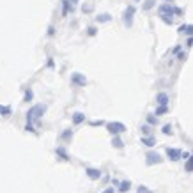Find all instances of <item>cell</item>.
Wrapping results in <instances>:
<instances>
[{"label":"cell","instance_id":"1","mask_svg":"<svg viewBox=\"0 0 193 193\" xmlns=\"http://www.w3.org/2000/svg\"><path fill=\"white\" fill-rule=\"evenodd\" d=\"M172 14H182V9L174 7L172 4H163V5H159V18L163 20L167 25H172V23H174V20L168 18V16H172Z\"/></svg>","mask_w":193,"mask_h":193},{"label":"cell","instance_id":"2","mask_svg":"<svg viewBox=\"0 0 193 193\" xmlns=\"http://www.w3.org/2000/svg\"><path fill=\"white\" fill-rule=\"evenodd\" d=\"M46 112V105H36L27 112V124H32L36 119H39Z\"/></svg>","mask_w":193,"mask_h":193},{"label":"cell","instance_id":"3","mask_svg":"<svg viewBox=\"0 0 193 193\" xmlns=\"http://www.w3.org/2000/svg\"><path fill=\"white\" fill-rule=\"evenodd\" d=\"M106 129L110 131L112 135H119V133H122V131H126V126L122 122H108Z\"/></svg>","mask_w":193,"mask_h":193},{"label":"cell","instance_id":"4","mask_svg":"<svg viewBox=\"0 0 193 193\" xmlns=\"http://www.w3.org/2000/svg\"><path fill=\"white\" fill-rule=\"evenodd\" d=\"M161 161H163V158H161L159 154H158V152H147V154H145V163L151 167V165H154V163H161Z\"/></svg>","mask_w":193,"mask_h":193},{"label":"cell","instance_id":"5","mask_svg":"<svg viewBox=\"0 0 193 193\" xmlns=\"http://www.w3.org/2000/svg\"><path fill=\"white\" fill-rule=\"evenodd\" d=\"M133 14H135V7L129 5L126 11H124V23H126L128 27H131V23H133Z\"/></svg>","mask_w":193,"mask_h":193},{"label":"cell","instance_id":"6","mask_svg":"<svg viewBox=\"0 0 193 193\" xmlns=\"http://www.w3.org/2000/svg\"><path fill=\"white\" fill-rule=\"evenodd\" d=\"M71 82H73V83H76V85H85L87 83V78L82 75V73H73V75H71Z\"/></svg>","mask_w":193,"mask_h":193},{"label":"cell","instance_id":"7","mask_svg":"<svg viewBox=\"0 0 193 193\" xmlns=\"http://www.w3.org/2000/svg\"><path fill=\"white\" fill-rule=\"evenodd\" d=\"M167 156H168V158H170L172 161H177V159H179V158L182 156V152H181L179 149H174V147L170 149V147H168V149H167Z\"/></svg>","mask_w":193,"mask_h":193},{"label":"cell","instance_id":"8","mask_svg":"<svg viewBox=\"0 0 193 193\" xmlns=\"http://www.w3.org/2000/svg\"><path fill=\"white\" fill-rule=\"evenodd\" d=\"M156 103H158L159 106H167V105H168V94L159 92V94L156 96Z\"/></svg>","mask_w":193,"mask_h":193},{"label":"cell","instance_id":"9","mask_svg":"<svg viewBox=\"0 0 193 193\" xmlns=\"http://www.w3.org/2000/svg\"><path fill=\"white\" fill-rule=\"evenodd\" d=\"M85 174H87L90 179H92V181H96V179H99V177H101V172H99L98 168H87V170H85Z\"/></svg>","mask_w":193,"mask_h":193},{"label":"cell","instance_id":"10","mask_svg":"<svg viewBox=\"0 0 193 193\" xmlns=\"http://www.w3.org/2000/svg\"><path fill=\"white\" fill-rule=\"evenodd\" d=\"M85 120V115L80 114V112H76V114H73V124H82Z\"/></svg>","mask_w":193,"mask_h":193},{"label":"cell","instance_id":"11","mask_svg":"<svg viewBox=\"0 0 193 193\" xmlns=\"http://www.w3.org/2000/svg\"><path fill=\"white\" fill-rule=\"evenodd\" d=\"M112 145H114L115 149H122V147H124V142L120 140L119 137H114V140H112Z\"/></svg>","mask_w":193,"mask_h":193},{"label":"cell","instance_id":"12","mask_svg":"<svg viewBox=\"0 0 193 193\" xmlns=\"http://www.w3.org/2000/svg\"><path fill=\"white\" fill-rule=\"evenodd\" d=\"M142 144H145L147 147H152L156 142H154V138H152V137H142Z\"/></svg>","mask_w":193,"mask_h":193},{"label":"cell","instance_id":"13","mask_svg":"<svg viewBox=\"0 0 193 193\" xmlns=\"http://www.w3.org/2000/svg\"><path fill=\"white\" fill-rule=\"evenodd\" d=\"M96 20H98V22H99V23H106V22H110V20H112V16L105 13V14H99V16H98Z\"/></svg>","mask_w":193,"mask_h":193},{"label":"cell","instance_id":"14","mask_svg":"<svg viewBox=\"0 0 193 193\" xmlns=\"http://www.w3.org/2000/svg\"><path fill=\"white\" fill-rule=\"evenodd\" d=\"M55 152H57V154H59L60 158H62V159H66V161L69 159V156H67V152H66V151H64L62 147H57V149H55Z\"/></svg>","mask_w":193,"mask_h":193},{"label":"cell","instance_id":"15","mask_svg":"<svg viewBox=\"0 0 193 193\" xmlns=\"http://www.w3.org/2000/svg\"><path fill=\"white\" fill-rule=\"evenodd\" d=\"M191 28H193L191 25H181L179 27V32L181 34H191Z\"/></svg>","mask_w":193,"mask_h":193},{"label":"cell","instance_id":"16","mask_svg":"<svg viewBox=\"0 0 193 193\" xmlns=\"http://www.w3.org/2000/svg\"><path fill=\"white\" fill-rule=\"evenodd\" d=\"M131 188V182L129 181H122L120 182V188H119V191H128Z\"/></svg>","mask_w":193,"mask_h":193},{"label":"cell","instance_id":"17","mask_svg":"<svg viewBox=\"0 0 193 193\" xmlns=\"http://www.w3.org/2000/svg\"><path fill=\"white\" fill-rule=\"evenodd\" d=\"M32 98H34V92H32V89H27V90H25V101L28 103V101H32Z\"/></svg>","mask_w":193,"mask_h":193},{"label":"cell","instance_id":"18","mask_svg":"<svg viewBox=\"0 0 193 193\" xmlns=\"http://www.w3.org/2000/svg\"><path fill=\"white\" fill-rule=\"evenodd\" d=\"M67 11H69V2L67 0H62V16H66Z\"/></svg>","mask_w":193,"mask_h":193},{"label":"cell","instance_id":"19","mask_svg":"<svg viewBox=\"0 0 193 193\" xmlns=\"http://www.w3.org/2000/svg\"><path fill=\"white\" fill-rule=\"evenodd\" d=\"M154 7V0H145V4H144V11H149V9Z\"/></svg>","mask_w":193,"mask_h":193},{"label":"cell","instance_id":"20","mask_svg":"<svg viewBox=\"0 0 193 193\" xmlns=\"http://www.w3.org/2000/svg\"><path fill=\"white\" fill-rule=\"evenodd\" d=\"M0 114H2V115H9V114H11V108H9V106H0Z\"/></svg>","mask_w":193,"mask_h":193},{"label":"cell","instance_id":"21","mask_svg":"<svg viewBox=\"0 0 193 193\" xmlns=\"http://www.w3.org/2000/svg\"><path fill=\"white\" fill-rule=\"evenodd\" d=\"M71 137H73V131H71V129H66L64 133H62V138H64V140H67V138H71Z\"/></svg>","mask_w":193,"mask_h":193},{"label":"cell","instance_id":"22","mask_svg":"<svg viewBox=\"0 0 193 193\" xmlns=\"http://www.w3.org/2000/svg\"><path fill=\"white\" fill-rule=\"evenodd\" d=\"M167 110H168L167 106H159V108L156 110V115H163V114H167Z\"/></svg>","mask_w":193,"mask_h":193},{"label":"cell","instance_id":"23","mask_svg":"<svg viewBox=\"0 0 193 193\" xmlns=\"http://www.w3.org/2000/svg\"><path fill=\"white\" fill-rule=\"evenodd\" d=\"M163 133H165V135H172V126H170V124H165V126H163Z\"/></svg>","mask_w":193,"mask_h":193},{"label":"cell","instance_id":"24","mask_svg":"<svg viewBox=\"0 0 193 193\" xmlns=\"http://www.w3.org/2000/svg\"><path fill=\"white\" fill-rule=\"evenodd\" d=\"M147 122H149V124H156V122H158V119H156V117H152V115H149V117H147Z\"/></svg>","mask_w":193,"mask_h":193},{"label":"cell","instance_id":"25","mask_svg":"<svg viewBox=\"0 0 193 193\" xmlns=\"http://www.w3.org/2000/svg\"><path fill=\"white\" fill-rule=\"evenodd\" d=\"M138 193H152V191H151V190H147L145 186H140V188H138Z\"/></svg>","mask_w":193,"mask_h":193},{"label":"cell","instance_id":"26","mask_svg":"<svg viewBox=\"0 0 193 193\" xmlns=\"http://www.w3.org/2000/svg\"><path fill=\"white\" fill-rule=\"evenodd\" d=\"M186 170H188V172H191V158H190V159H186Z\"/></svg>","mask_w":193,"mask_h":193},{"label":"cell","instance_id":"27","mask_svg":"<svg viewBox=\"0 0 193 193\" xmlns=\"http://www.w3.org/2000/svg\"><path fill=\"white\" fill-rule=\"evenodd\" d=\"M103 124V120H92V122H90V126H101Z\"/></svg>","mask_w":193,"mask_h":193},{"label":"cell","instance_id":"28","mask_svg":"<svg viewBox=\"0 0 193 193\" xmlns=\"http://www.w3.org/2000/svg\"><path fill=\"white\" fill-rule=\"evenodd\" d=\"M25 129H27V131H32V133H34V131H36L32 124H27V126H25Z\"/></svg>","mask_w":193,"mask_h":193},{"label":"cell","instance_id":"29","mask_svg":"<svg viewBox=\"0 0 193 193\" xmlns=\"http://www.w3.org/2000/svg\"><path fill=\"white\" fill-rule=\"evenodd\" d=\"M177 59H179V60H186V53H179Z\"/></svg>","mask_w":193,"mask_h":193},{"label":"cell","instance_id":"30","mask_svg":"<svg viewBox=\"0 0 193 193\" xmlns=\"http://www.w3.org/2000/svg\"><path fill=\"white\" fill-rule=\"evenodd\" d=\"M94 34H96V28L90 27V28H89V36H94Z\"/></svg>","mask_w":193,"mask_h":193},{"label":"cell","instance_id":"31","mask_svg":"<svg viewBox=\"0 0 193 193\" xmlns=\"http://www.w3.org/2000/svg\"><path fill=\"white\" fill-rule=\"evenodd\" d=\"M142 131H144V133H149V131H151V129H149V126L145 124V126H142Z\"/></svg>","mask_w":193,"mask_h":193},{"label":"cell","instance_id":"32","mask_svg":"<svg viewBox=\"0 0 193 193\" xmlns=\"http://www.w3.org/2000/svg\"><path fill=\"white\" fill-rule=\"evenodd\" d=\"M48 34H50V36H53V34H55V28H53V27H50V28H48Z\"/></svg>","mask_w":193,"mask_h":193},{"label":"cell","instance_id":"33","mask_svg":"<svg viewBox=\"0 0 193 193\" xmlns=\"http://www.w3.org/2000/svg\"><path fill=\"white\" fill-rule=\"evenodd\" d=\"M67 2H69V4H73V5H75V4H78V2H80V0H67Z\"/></svg>","mask_w":193,"mask_h":193},{"label":"cell","instance_id":"34","mask_svg":"<svg viewBox=\"0 0 193 193\" xmlns=\"http://www.w3.org/2000/svg\"><path fill=\"white\" fill-rule=\"evenodd\" d=\"M103 193H114V188H108V190H105Z\"/></svg>","mask_w":193,"mask_h":193},{"label":"cell","instance_id":"35","mask_svg":"<svg viewBox=\"0 0 193 193\" xmlns=\"http://www.w3.org/2000/svg\"><path fill=\"white\" fill-rule=\"evenodd\" d=\"M170 2H172V0H170Z\"/></svg>","mask_w":193,"mask_h":193}]
</instances>
